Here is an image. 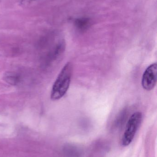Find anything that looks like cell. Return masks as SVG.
Listing matches in <instances>:
<instances>
[{
    "mask_svg": "<svg viewBox=\"0 0 157 157\" xmlns=\"http://www.w3.org/2000/svg\"><path fill=\"white\" fill-rule=\"evenodd\" d=\"M4 78L7 83L11 85H16L19 81V77L14 73H7L4 75Z\"/></svg>",
    "mask_w": 157,
    "mask_h": 157,
    "instance_id": "cell-4",
    "label": "cell"
},
{
    "mask_svg": "<svg viewBox=\"0 0 157 157\" xmlns=\"http://www.w3.org/2000/svg\"><path fill=\"white\" fill-rule=\"evenodd\" d=\"M73 73V64L71 62L67 63L60 72L53 86L51 93L52 99H60L66 94L71 84Z\"/></svg>",
    "mask_w": 157,
    "mask_h": 157,
    "instance_id": "cell-1",
    "label": "cell"
},
{
    "mask_svg": "<svg viewBox=\"0 0 157 157\" xmlns=\"http://www.w3.org/2000/svg\"><path fill=\"white\" fill-rule=\"evenodd\" d=\"M89 22L90 21L87 18H80L76 21V25L78 29L82 30H84L89 26Z\"/></svg>",
    "mask_w": 157,
    "mask_h": 157,
    "instance_id": "cell-5",
    "label": "cell"
},
{
    "mask_svg": "<svg viewBox=\"0 0 157 157\" xmlns=\"http://www.w3.org/2000/svg\"><path fill=\"white\" fill-rule=\"evenodd\" d=\"M157 64L156 63L149 65L143 74L142 79V86L147 91L152 90L156 85Z\"/></svg>",
    "mask_w": 157,
    "mask_h": 157,
    "instance_id": "cell-3",
    "label": "cell"
},
{
    "mask_svg": "<svg viewBox=\"0 0 157 157\" xmlns=\"http://www.w3.org/2000/svg\"><path fill=\"white\" fill-rule=\"evenodd\" d=\"M142 120L143 115L140 112L134 113L130 117L122 138V144L124 146H128L132 142L142 123Z\"/></svg>",
    "mask_w": 157,
    "mask_h": 157,
    "instance_id": "cell-2",
    "label": "cell"
}]
</instances>
